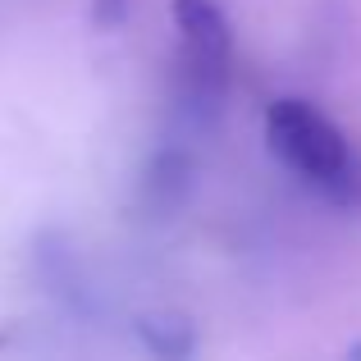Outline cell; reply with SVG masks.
<instances>
[{"mask_svg":"<svg viewBox=\"0 0 361 361\" xmlns=\"http://www.w3.org/2000/svg\"><path fill=\"white\" fill-rule=\"evenodd\" d=\"M178 60H174V119L188 133H206L224 115L233 82V27L220 0H174Z\"/></svg>","mask_w":361,"mask_h":361,"instance_id":"2","label":"cell"},{"mask_svg":"<svg viewBox=\"0 0 361 361\" xmlns=\"http://www.w3.org/2000/svg\"><path fill=\"white\" fill-rule=\"evenodd\" d=\"M123 18H128V0H92V23H97L101 32L123 27Z\"/></svg>","mask_w":361,"mask_h":361,"instance_id":"6","label":"cell"},{"mask_svg":"<svg viewBox=\"0 0 361 361\" xmlns=\"http://www.w3.org/2000/svg\"><path fill=\"white\" fill-rule=\"evenodd\" d=\"M348 361H361V343H353V348H348Z\"/></svg>","mask_w":361,"mask_h":361,"instance_id":"7","label":"cell"},{"mask_svg":"<svg viewBox=\"0 0 361 361\" xmlns=\"http://www.w3.org/2000/svg\"><path fill=\"white\" fill-rule=\"evenodd\" d=\"M197 192V156L188 142L169 137L142 160L137 178H133V220L142 229H165L188 211Z\"/></svg>","mask_w":361,"mask_h":361,"instance_id":"4","label":"cell"},{"mask_svg":"<svg viewBox=\"0 0 361 361\" xmlns=\"http://www.w3.org/2000/svg\"><path fill=\"white\" fill-rule=\"evenodd\" d=\"M133 338L147 361H197L202 357V329L192 316L174 307H151L133 316Z\"/></svg>","mask_w":361,"mask_h":361,"instance_id":"5","label":"cell"},{"mask_svg":"<svg viewBox=\"0 0 361 361\" xmlns=\"http://www.w3.org/2000/svg\"><path fill=\"white\" fill-rule=\"evenodd\" d=\"M27 270H32L37 288H42L64 316L78 320V325H92V320L106 311L101 288L87 270V256L78 252V243L64 229H55V224H46V229H37L32 238H27Z\"/></svg>","mask_w":361,"mask_h":361,"instance_id":"3","label":"cell"},{"mask_svg":"<svg viewBox=\"0 0 361 361\" xmlns=\"http://www.w3.org/2000/svg\"><path fill=\"white\" fill-rule=\"evenodd\" d=\"M265 147L283 169L302 178L320 202L338 211H361V156L348 133L320 106L302 97H279L265 110Z\"/></svg>","mask_w":361,"mask_h":361,"instance_id":"1","label":"cell"}]
</instances>
